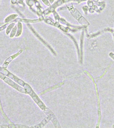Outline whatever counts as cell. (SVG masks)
<instances>
[{
	"mask_svg": "<svg viewBox=\"0 0 114 128\" xmlns=\"http://www.w3.org/2000/svg\"><path fill=\"white\" fill-rule=\"evenodd\" d=\"M14 25L15 23H13L9 25L7 29V31H6V32H7V34H8L9 33V32H10V30H11V29H12V28H13V27H14Z\"/></svg>",
	"mask_w": 114,
	"mask_h": 128,
	"instance_id": "4",
	"label": "cell"
},
{
	"mask_svg": "<svg viewBox=\"0 0 114 128\" xmlns=\"http://www.w3.org/2000/svg\"><path fill=\"white\" fill-rule=\"evenodd\" d=\"M16 15H13L9 16L7 18H6V20L5 21V22H8L10 21L11 20H14L16 17Z\"/></svg>",
	"mask_w": 114,
	"mask_h": 128,
	"instance_id": "3",
	"label": "cell"
},
{
	"mask_svg": "<svg viewBox=\"0 0 114 128\" xmlns=\"http://www.w3.org/2000/svg\"><path fill=\"white\" fill-rule=\"evenodd\" d=\"M51 120L50 117L48 116L45 118L38 125H36V127L34 128H41L44 127L47 123L48 122Z\"/></svg>",
	"mask_w": 114,
	"mask_h": 128,
	"instance_id": "1",
	"label": "cell"
},
{
	"mask_svg": "<svg viewBox=\"0 0 114 128\" xmlns=\"http://www.w3.org/2000/svg\"><path fill=\"white\" fill-rule=\"evenodd\" d=\"M16 27H15V28H14V29H13V31L11 32V35H12V37L14 36L15 35V32L16 31Z\"/></svg>",
	"mask_w": 114,
	"mask_h": 128,
	"instance_id": "5",
	"label": "cell"
},
{
	"mask_svg": "<svg viewBox=\"0 0 114 128\" xmlns=\"http://www.w3.org/2000/svg\"><path fill=\"white\" fill-rule=\"evenodd\" d=\"M19 53V52H18L17 54L13 55V56H11L8 59L5 61L4 64H3V67H4V68H7L8 65V64L11 62V60H13L16 57H17L18 55H19V54H20V53H19L18 54V53Z\"/></svg>",
	"mask_w": 114,
	"mask_h": 128,
	"instance_id": "2",
	"label": "cell"
},
{
	"mask_svg": "<svg viewBox=\"0 0 114 128\" xmlns=\"http://www.w3.org/2000/svg\"><path fill=\"white\" fill-rule=\"evenodd\" d=\"M3 23H0V25H2V24H3Z\"/></svg>",
	"mask_w": 114,
	"mask_h": 128,
	"instance_id": "6",
	"label": "cell"
}]
</instances>
